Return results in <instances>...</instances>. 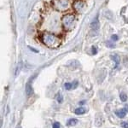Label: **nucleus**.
Listing matches in <instances>:
<instances>
[{
	"instance_id": "obj_2",
	"label": "nucleus",
	"mask_w": 128,
	"mask_h": 128,
	"mask_svg": "<svg viewBox=\"0 0 128 128\" xmlns=\"http://www.w3.org/2000/svg\"><path fill=\"white\" fill-rule=\"evenodd\" d=\"M103 115H102L101 114H97L95 116V125L96 126H98V127H99V126H101L102 125H103Z\"/></svg>"
},
{
	"instance_id": "obj_18",
	"label": "nucleus",
	"mask_w": 128,
	"mask_h": 128,
	"mask_svg": "<svg viewBox=\"0 0 128 128\" xmlns=\"http://www.w3.org/2000/svg\"><path fill=\"white\" fill-rule=\"evenodd\" d=\"M125 109L126 110V112H128V104H126V105H125Z\"/></svg>"
},
{
	"instance_id": "obj_7",
	"label": "nucleus",
	"mask_w": 128,
	"mask_h": 128,
	"mask_svg": "<svg viewBox=\"0 0 128 128\" xmlns=\"http://www.w3.org/2000/svg\"><path fill=\"white\" fill-rule=\"evenodd\" d=\"M91 27L94 30H98L99 28V22L98 20V17L96 18V20H94V22L91 23Z\"/></svg>"
},
{
	"instance_id": "obj_20",
	"label": "nucleus",
	"mask_w": 128,
	"mask_h": 128,
	"mask_svg": "<svg viewBox=\"0 0 128 128\" xmlns=\"http://www.w3.org/2000/svg\"><path fill=\"white\" fill-rule=\"evenodd\" d=\"M18 128H22V127H18Z\"/></svg>"
},
{
	"instance_id": "obj_1",
	"label": "nucleus",
	"mask_w": 128,
	"mask_h": 128,
	"mask_svg": "<svg viewBox=\"0 0 128 128\" xmlns=\"http://www.w3.org/2000/svg\"><path fill=\"white\" fill-rule=\"evenodd\" d=\"M39 40L45 46L51 49L57 48L61 43V38L60 37H58L55 33H47V32H44L39 35Z\"/></svg>"
},
{
	"instance_id": "obj_15",
	"label": "nucleus",
	"mask_w": 128,
	"mask_h": 128,
	"mask_svg": "<svg viewBox=\"0 0 128 128\" xmlns=\"http://www.w3.org/2000/svg\"><path fill=\"white\" fill-rule=\"evenodd\" d=\"M121 126H122L123 128H128V123L123 121V122H121Z\"/></svg>"
},
{
	"instance_id": "obj_12",
	"label": "nucleus",
	"mask_w": 128,
	"mask_h": 128,
	"mask_svg": "<svg viewBox=\"0 0 128 128\" xmlns=\"http://www.w3.org/2000/svg\"><path fill=\"white\" fill-rule=\"evenodd\" d=\"M60 127H61V125H60L59 122H55L52 125V128H60Z\"/></svg>"
},
{
	"instance_id": "obj_3",
	"label": "nucleus",
	"mask_w": 128,
	"mask_h": 128,
	"mask_svg": "<svg viewBox=\"0 0 128 128\" xmlns=\"http://www.w3.org/2000/svg\"><path fill=\"white\" fill-rule=\"evenodd\" d=\"M26 94H27V97H30L33 94V89L30 82H27L26 84Z\"/></svg>"
},
{
	"instance_id": "obj_16",
	"label": "nucleus",
	"mask_w": 128,
	"mask_h": 128,
	"mask_svg": "<svg viewBox=\"0 0 128 128\" xmlns=\"http://www.w3.org/2000/svg\"><path fill=\"white\" fill-rule=\"evenodd\" d=\"M111 38L113 40H114V41H116V40H118V36L117 35H115V34H114V35H112V37H111Z\"/></svg>"
},
{
	"instance_id": "obj_5",
	"label": "nucleus",
	"mask_w": 128,
	"mask_h": 128,
	"mask_svg": "<svg viewBox=\"0 0 128 128\" xmlns=\"http://www.w3.org/2000/svg\"><path fill=\"white\" fill-rule=\"evenodd\" d=\"M86 112V109H85L84 107H79V108H76L74 113H75L77 115H80V114H84Z\"/></svg>"
},
{
	"instance_id": "obj_6",
	"label": "nucleus",
	"mask_w": 128,
	"mask_h": 128,
	"mask_svg": "<svg viewBox=\"0 0 128 128\" xmlns=\"http://www.w3.org/2000/svg\"><path fill=\"white\" fill-rule=\"evenodd\" d=\"M111 59L115 62L116 64L115 68H117V66L120 64V58L119 57V56H117V55H113V56H111Z\"/></svg>"
},
{
	"instance_id": "obj_8",
	"label": "nucleus",
	"mask_w": 128,
	"mask_h": 128,
	"mask_svg": "<svg viewBox=\"0 0 128 128\" xmlns=\"http://www.w3.org/2000/svg\"><path fill=\"white\" fill-rule=\"evenodd\" d=\"M77 123H78V120L77 119H69L67 121V126H75Z\"/></svg>"
},
{
	"instance_id": "obj_10",
	"label": "nucleus",
	"mask_w": 128,
	"mask_h": 128,
	"mask_svg": "<svg viewBox=\"0 0 128 128\" xmlns=\"http://www.w3.org/2000/svg\"><path fill=\"white\" fill-rule=\"evenodd\" d=\"M120 98L122 102H126L127 100V95L126 93H120Z\"/></svg>"
},
{
	"instance_id": "obj_14",
	"label": "nucleus",
	"mask_w": 128,
	"mask_h": 128,
	"mask_svg": "<svg viewBox=\"0 0 128 128\" xmlns=\"http://www.w3.org/2000/svg\"><path fill=\"white\" fill-rule=\"evenodd\" d=\"M107 46L108 47H110V48H114V46H115V45H114V44H112L111 42H107Z\"/></svg>"
},
{
	"instance_id": "obj_9",
	"label": "nucleus",
	"mask_w": 128,
	"mask_h": 128,
	"mask_svg": "<svg viewBox=\"0 0 128 128\" xmlns=\"http://www.w3.org/2000/svg\"><path fill=\"white\" fill-rule=\"evenodd\" d=\"M64 87H65L66 90H72L73 89V84L69 83V82H67V83H65V85H64Z\"/></svg>"
},
{
	"instance_id": "obj_19",
	"label": "nucleus",
	"mask_w": 128,
	"mask_h": 128,
	"mask_svg": "<svg viewBox=\"0 0 128 128\" xmlns=\"http://www.w3.org/2000/svg\"><path fill=\"white\" fill-rule=\"evenodd\" d=\"M84 103H85V101H81V102H79V105H83Z\"/></svg>"
},
{
	"instance_id": "obj_11",
	"label": "nucleus",
	"mask_w": 128,
	"mask_h": 128,
	"mask_svg": "<svg viewBox=\"0 0 128 128\" xmlns=\"http://www.w3.org/2000/svg\"><path fill=\"white\" fill-rule=\"evenodd\" d=\"M56 100H57V102L59 103H62V102H63L62 95H61V93H58L57 94V97H56Z\"/></svg>"
},
{
	"instance_id": "obj_13",
	"label": "nucleus",
	"mask_w": 128,
	"mask_h": 128,
	"mask_svg": "<svg viewBox=\"0 0 128 128\" xmlns=\"http://www.w3.org/2000/svg\"><path fill=\"white\" fill-rule=\"evenodd\" d=\"M73 89H76L78 87V85H79V82L77 81V80H75V81L73 82Z\"/></svg>"
},
{
	"instance_id": "obj_17",
	"label": "nucleus",
	"mask_w": 128,
	"mask_h": 128,
	"mask_svg": "<svg viewBox=\"0 0 128 128\" xmlns=\"http://www.w3.org/2000/svg\"><path fill=\"white\" fill-rule=\"evenodd\" d=\"M92 54L93 55H95V54H97V49H96L95 47H92Z\"/></svg>"
},
{
	"instance_id": "obj_4",
	"label": "nucleus",
	"mask_w": 128,
	"mask_h": 128,
	"mask_svg": "<svg viewBox=\"0 0 128 128\" xmlns=\"http://www.w3.org/2000/svg\"><path fill=\"white\" fill-rule=\"evenodd\" d=\"M126 110L125 108H121V109H118L115 111V114L118 116L119 118H124L126 114Z\"/></svg>"
}]
</instances>
